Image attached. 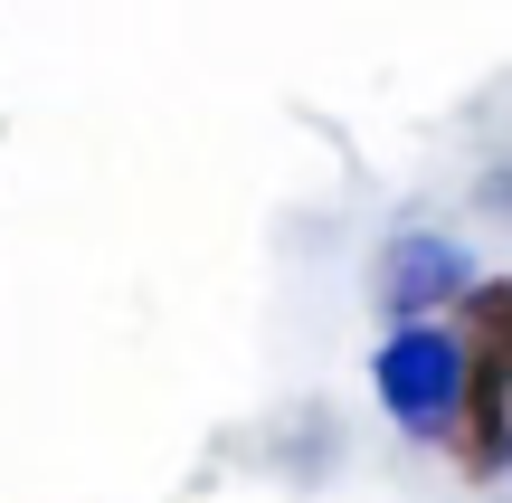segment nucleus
<instances>
[{
  "label": "nucleus",
  "instance_id": "nucleus-3",
  "mask_svg": "<svg viewBox=\"0 0 512 503\" xmlns=\"http://www.w3.org/2000/svg\"><path fill=\"white\" fill-rule=\"evenodd\" d=\"M456 352L512 380V276H475L456 295Z\"/></svg>",
  "mask_w": 512,
  "mask_h": 503
},
{
  "label": "nucleus",
  "instance_id": "nucleus-2",
  "mask_svg": "<svg viewBox=\"0 0 512 503\" xmlns=\"http://www.w3.org/2000/svg\"><path fill=\"white\" fill-rule=\"evenodd\" d=\"M465 285H475V257H465L446 228H408V238L380 247V304L408 323H427L437 304H456Z\"/></svg>",
  "mask_w": 512,
  "mask_h": 503
},
{
  "label": "nucleus",
  "instance_id": "nucleus-1",
  "mask_svg": "<svg viewBox=\"0 0 512 503\" xmlns=\"http://www.w3.org/2000/svg\"><path fill=\"white\" fill-rule=\"evenodd\" d=\"M370 390H380V409L399 418L408 437H446L456 390H465L456 333H437V323H399V333L380 342V361H370Z\"/></svg>",
  "mask_w": 512,
  "mask_h": 503
}]
</instances>
